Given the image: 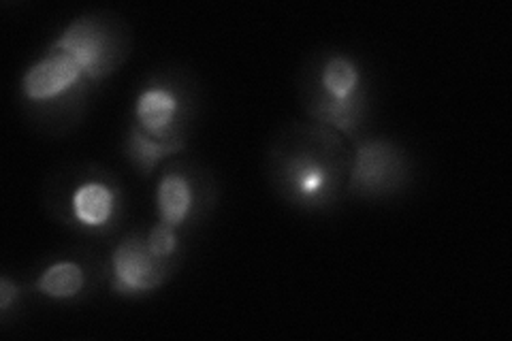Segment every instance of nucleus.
<instances>
[{
	"label": "nucleus",
	"instance_id": "obj_1",
	"mask_svg": "<svg viewBox=\"0 0 512 341\" xmlns=\"http://www.w3.org/2000/svg\"><path fill=\"white\" fill-rule=\"evenodd\" d=\"M352 152L340 133L316 122H295L278 133L265 158L278 197L303 214H327L346 194Z\"/></svg>",
	"mask_w": 512,
	"mask_h": 341
},
{
	"label": "nucleus",
	"instance_id": "obj_2",
	"mask_svg": "<svg viewBox=\"0 0 512 341\" xmlns=\"http://www.w3.org/2000/svg\"><path fill=\"white\" fill-rule=\"evenodd\" d=\"M299 99L310 122L355 141L370 120V79L348 52L316 54L299 77Z\"/></svg>",
	"mask_w": 512,
	"mask_h": 341
},
{
	"label": "nucleus",
	"instance_id": "obj_3",
	"mask_svg": "<svg viewBox=\"0 0 512 341\" xmlns=\"http://www.w3.org/2000/svg\"><path fill=\"white\" fill-rule=\"evenodd\" d=\"M96 88L99 84L88 77L82 64L52 43L22 75L20 101L39 131L62 137L82 122Z\"/></svg>",
	"mask_w": 512,
	"mask_h": 341
},
{
	"label": "nucleus",
	"instance_id": "obj_4",
	"mask_svg": "<svg viewBox=\"0 0 512 341\" xmlns=\"http://www.w3.org/2000/svg\"><path fill=\"white\" fill-rule=\"evenodd\" d=\"M47 207L73 233L107 243L124 224L126 192L118 177L103 167H69L47 186Z\"/></svg>",
	"mask_w": 512,
	"mask_h": 341
},
{
	"label": "nucleus",
	"instance_id": "obj_5",
	"mask_svg": "<svg viewBox=\"0 0 512 341\" xmlns=\"http://www.w3.org/2000/svg\"><path fill=\"white\" fill-rule=\"evenodd\" d=\"M199 113V92L186 71L165 69L137 88L133 124L158 141L188 143Z\"/></svg>",
	"mask_w": 512,
	"mask_h": 341
},
{
	"label": "nucleus",
	"instance_id": "obj_6",
	"mask_svg": "<svg viewBox=\"0 0 512 341\" xmlns=\"http://www.w3.org/2000/svg\"><path fill=\"white\" fill-rule=\"evenodd\" d=\"M82 64L94 84L114 75L131 54V30L116 13H86L52 41Z\"/></svg>",
	"mask_w": 512,
	"mask_h": 341
},
{
	"label": "nucleus",
	"instance_id": "obj_7",
	"mask_svg": "<svg viewBox=\"0 0 512 341\" xmlns=\"http://www.w3.org/2000/svg\"><path fill=\"white\" fill-rule=\"evenodd\" d=\"M352 150L346 197L384 201L404 194L412 184L414 165L402 145L387 137L361 135Z\"/></svg>",
	"mask_w": 512,
	"mask_h": 341
},
{
	"label": "nucleus",
	"instance_id": "obj_8",
	"mask_svg": "<svg viewBox=\"0 0 512 341\" xmlns=\"http://www.w3.org/2000/svg\"><path fill=\"white\" fill-rule=\"evenodd\" d=\"M218 188L210 171L190 160H173L158 177L154 203L158 222L186 233L207 220L216 207Z\"/></svg>",
	"mask_w": 512,
	"mask_h": 341
},
{
	"label": "nucleus",
	"instance_id": "obj_9",
	"mask_svg": "<svg viewBox=\"0 0 512 341\" xmlns=\"http://www.w3.org/2000/svg\"><path fill=\"white\" fill-rule=\"evenodd\" d=\"M180 263L160 261L156 258L148 243L146 233L133 231L124 235L107 263V278L109 290L118 297H146L156 292L160 286H165L173 273L178 271Z\"/></svg>",
	"mask_w": 512,
	"mask_h": 341
},
{
	"label": "nucleus",
	"instance_id": "obj_10",
	"mask_svg": "<svg viewBox=\"0 0 512 341\" xmlns=\"http://www.w3.org/2000/svg\"><path fill=\"white\" fill-rule=\"evenodd\" d=\"M107 265L96 263L86 252L52 258L28 284L30 292L56 303H71L86 299L105 280Z\"/></svg>",
	"mask_w": 512,
	"mask_h": 341
},
{
	"label": "nucleus",
	"instance_id": "obj_11",
	"mask_svg": "<svg viewBox=\"0 0 512 341\" xmlns=\"http://www.w3.org/2000/svg\"><path fill=\"white\" fill-rule=\"evenodd\" d=\"M184 148H186V143L158 141V139L150 137L133 122H131V126H128V133L124 139V156L141 177L154 175V171L160 167V162L178 156Z\"/></svg>",
	"mask_w": 512,
	"mask_h": 341
},
{
	"label": "nucleus",
	"instance_id": "obj_12",
	"mask_svg": "<svg viewBox=\"0 0 512 341\" xmlns=\"http://www.w3.org/2000/svg\"><path fill=\"white\" fill-rule=\"evenodd\" d=\"M146 243L150 252L156 258H160V261L182 263L184 241H182V233L175 231L173 226L165 222H156L152 229L146 231Z\"/></svg>",
	"mask_w": 512,
	"mask_h": 341
},
{
	"label": "nucleus",
	"instance_id": "obj_13",
	"mask_svg": "<svg viewBox=\"0 0 512 341\" xmlns=\"http://www.w3.org/2000/svg\"><path fill=\"white\" fill-rule=\"evenodd\" d=\"M26 292H28V286L13 282L9 275H3V278H0V316H3V320H7L13 307H18V303L22 301Z\"/></svg>",
	"mask_w": 512,
	"mask_h": 341
}]
</instances>
